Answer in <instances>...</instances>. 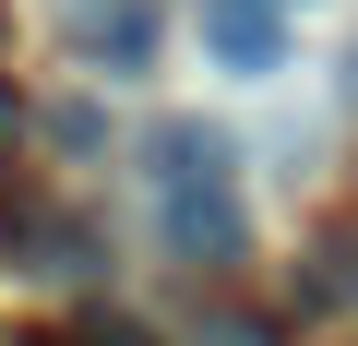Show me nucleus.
Returning a JSON list of instances; mask_svg holds the SVG:
<instances>
[{
	"instance_id": "obj_1",
	"label": "nucleus",
	"mask_w": 358,
	"mask_h": 346,
	"mask_svg": "<svg viewBox=\"0 0 358 346\" xmlns=\"http://www.w3.org/2000/svg\"><path fill=\"white\" fill-rule=\"evenodd\" d=\"M155 239L179 263H239L251 251V203H239V155L215 120H155Z\"/></svg>"
},
{
	"instance_id": "obj_2",
	"label": "nucleus",
	"mask_w": 358,
	"mask_h": 346,
	"mask_svg": "<svg viewBox=\"0 0 358 346\" xmlns=\"http://www.w3.org/2000/svg\"><path fill=\"white\" fill-rule=\"evenodd\" d=\"M60 48H72L84 72L131 84V72H155V48H167V13H155V0H60Z\"/></svg>"
},
{
	"instance_id": "obj_3",
	"label": "nucleus",
	"mask_w": 358,
	"mask_h": 346,
	"mask_svg": "<svg viewBox=\"0 0 358 346\" xmlns=\"http://www.w3.org/2000/svg\"><path fill=\"white\" fill-rule=\"evenodd\" d=\"M203 48L227 72H275L287 60V13H275V0H215V13H203Z\"/></svg>"
},
{
	"instance_id": "obj_4",
	"label": "nucleus",
	"mask_w": 358,
	"mask_h": 346,
	"mask_svg": "<svg viewBox=\"0 0 358 346\" xmlns=\"http://www.w3.org/2000/svg\"><path fill=\"white\" fill-rule=\"evenodd\" d=\"M13 251H24V275H96L84 215H13Z\"/></svg>"
},
{
	"instance_id": "obj_5",
	"label": "nucleus",
	"mask_w": 358,
	"mask_h": 346,
	"mask_svg": "<svg viewBox=\"0 0 358 346\" xmlns=\"http://www.w3.org/2000/svg\"><path fill=\"white\" fill-rule=\"evenodd\" d=\"M192 346H275V322H239V310H203Z\"/></svg>"
},
{
	"instance_id": "obj_6",
	"label": "nucleus",
	"mask_w": 358,
	"mask_h": 346,
	"mask_svg": "<svg viewBox=\"0 0 358 346\" xmlns=\"http://www.w3.org/2000/svg\"><path fill=\"white\" fill-rule=\"evenodd\" d=\"M72 346H155V334H143L131 310H84V322H72Z\"/></svg>"
},
{
	"instance_id": "obj_7",
	"label": "nucleus",
	"mask_w": 358,
	"mask_h": 346,
	"mask_svg": "<svg viewBox=\"0 0 358 346\" xmlns=\"http://www.w3.org/2000/svg\"><path fill=\"white\" fill-rule=\"evenodd\" d=\"M24 131H36V108H24L13 84H0V167H13V155H24Z\"/></svg>"
},
{
	"instance_id": "obj_8",
	"label": "nucleus",
	"mask_w": 358,
	"mask_h": 346,
	"mask_svg": "<svg viewBox=\"0 0 358 346\" xmlns=\"http://www.w3.org/2000/svg\"><path fill=\"white\" fill-rule=\"evenodd\" d=\"M346 263H358V251H346ZM346 287H358V275H346Z\"/></svg>"
}]
</instances>
